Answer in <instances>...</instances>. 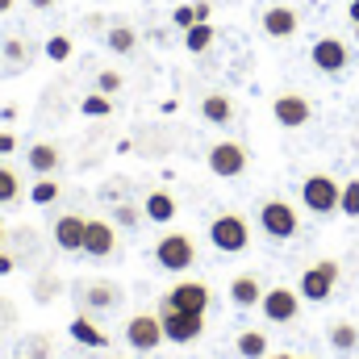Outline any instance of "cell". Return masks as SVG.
Segmentation results:
<instances>
[{"mask_svg": "<svg viewBox=\"0 0 359 359\" xmlns=\"http://www.w3.org/2000/svg\"><path fill=\"white\" fill-rule=\"evenodd\" d=\"M29 201H34V205H50V201H59V180L42 176L34 188H29Z\"/></svg>", "mask_w": 359, "mask_h": 359, "instance_id": "obj_29", "label": "cell"}, {"mask_svg": "<svg viewBox=\"0 0 359 359\" xmlns=\"http://www.w3.org/2000/svg\"><path fill=\"white\" fill-rule=\"evenodd\" d=\"M42 50H46L50 63H67V59H72V38H67V34H55V38H46Z\"/></svg>", "mask_w": 359, "mask_h": 359, "instance_id": "obj_28", "label": "cell"}, {"mask_svg": "<svg viewBox=\"0 0 359 359\" xmlns=\"http://www.w3.org/2000/svg\"><path fill=\"white\" fill-rule=\"evenodd\" d=\"M184 46H188V55H205L213 46V25L209 21H196L192 29H184Z\"/></svg>", "mask_w": 359, "mask_h": 359, "instance_id": "obj_23", "label": "cell"}, {"mask_svg": "<svg viewBox=\"0 0 359 359\" xmlns=\"http://www.w3.org/2000/svg\"><path fill=\"white\" fill-rule=\"evenodd\" d=\"M238 355L243 359H264L268 355V334H264V330H243V334H238Z\"/></svg>", "mask_w": 359, "mask_h": 359, "instance_id": "obj_24", "label": "cell"}, {"mask_svg": "<svg viewBox=\"0 0 359 359\" xmlns=\"http://www.w3.org/2000/svg\"><path fill=\"white\" fill-rule=\"evenodd\" d=\"M142 217H147V213H142L138 205H117V209H113V222H117V226H130V230H134Z\"/></svg>", "mask_w": 359, "mask_h": 359, "instance_id": "obj_32", "label": "cell"}, {"mask_svg": "<svg viewBox=\"0 0 359 359\" xmlns=\"http://www.w3.org/2000/svg\"><path fill=\"white\" fill-rule=\"evenodd\" d=\"M347 17H351V21L359 25V0H351V4H347Z\"/></svg>", "mask_w": 359, "mask_h": 359, "instance_id": "obj_38", "label": "cell"}, {"mask_svg": "<svg viewBox=\"0 0 359 359\" xmlns=\"http://www.w3.org/2000/svg\"><path fill=\"white\" fill-rule=\"evenodd\" d=\"M271 117H276V126H284V130H301V126L313 117V104H309V96H301V92H280V96L271 100Z\"/></svg>", "mask_w": 359, "mask_h": 359, "instance_id": "obj_9", "label": "cell"}, {"mask_svg": "<svg viewBox=\"0 0 359 359\" xmlns=\"http://www.w3.org/2000/svg\"><path fill=\"white\" fill-rule=\"evenodd\" d=\"M339 196H343V184L334 176H326V172H313V176H305V184H301V205L309 213H318V217L339 213Z\"/></svg>", "mask_w": 359, "mask_h": 359, "instance_id": "obj_2", "label": "cell"}, {"mask_svg": "<svg viewBox=\"0 0 359 359\" xmlns=\"http://www.w3.org/2000/svg\"><path fill=\"white\" fill-rule=\"evenodd\" d=\"M113 251H117L113 222H104V217H88V226H84V255H92V259H109Z\"/></svg>", "mask_w": 359, "mask_h": 359, "instance_id": "obj_13", "label": "cell"}, {"mask_svg": "<svg viewBox=\"0 0 359 359\" xmlns=\"http://www.w3.org/2000/svg\"><path fill=\"white\" fill-rule=\"evenodd\" d=\"M117 301H121V292H117L109 280H96V284L84 288V305H88V309H113Z\"/></svg>", "mask_w": 359, "mask_h": 359, "instance_id": "obj_21", "label": "cell"}, {"mask_svg": "<svg viewBox=\"0 0 359 359\" xmlns=\"http://www.w3.org/2000/svg\"><path fill=\"white\" fill-rule=\"evenodd\" d=\"M309 59H313V67H318V72L339 76V72H347L351 50H347V42H339V38H318V42H313V50H309Z\"/></svg>", "mask_w": 359, "mask_h": 359, "instance_id": "obj_12", "label": "cell"}, {"mask_svg": "<svg viewBox=\"0 0 359 359\" xmlns=\"http://www.w3.org/2000/svg\"><path fill=\"white\" fill-rule=\"evenodd\" d=\"M209 243L222 251V255H243L251 247V226L243 213H217L209 222Z\"/></svg>", "mask_w": 359, "mask_h": 359, "instance_id": "obj_1", "label": "cell"}, {"mask_svg": "<svg viewBox=\"0 0 359 359\" xmlns=\"http://www.w3.org/2000/svg\"><path fill=\"white\" fill-rule=\"evenodd\" d=\"M201 117H205L209 126H230V117H234V100L222 96V92H209V96L201 100Z\"/></svg>", "mask_w": 359, "mask_h": 359, "instance_id": "obj_19", "label": "cell"}, {"mask_svg": "<svg viewBox=\"0 0 359 359\" xmlns=\"http://www.w3.org/2000/svg\"><path fill=\"white\" fill-rule=\"evenodd\" d=\"M209 301H213V292H209V284H201V280H180L176 288L163 297V305L184 309V313H205Z\"/></svg>", "mask_w": 359, "mask_h": 359, "instance_id": "obj_10", "label": "cell"}, {"mask_svg": "<svg viewBox=\"0 0 359 359\" xmlns=\"http://www.w3.org/2000/svg\"><path fill=\"white\" fill-rule=\"evenodd\" d=\"M330 347H334V351H355L359 330L351 326V322H334V326H330Z\"/></svg>", "mask_w": 359, "mask_h": 359, "instance_id": "obj_25", "label": "cell"}, {"mask_svg": "<svg viewBox=\"0 0 359 359\" xmlns=\"http://www.w3.org/2000/svg\"><path fill=\"white\" fill-rule=\"evenodd\" d=\"M142 213H147V222H159V226H163V222L176 217V196H172L168 188H155V192L142 201Z\"/></svg>", "mask_w": 359, "mask_h": 359, "instance_id": "obj_18", "label": "cell"}, {"mask_svg": "<svg viewBox=\"0 0 359 359\" xmlns=\"http://www.w3.org/2000/svg\"><path fill=\"white\" fill-rule=\"evenodd\" d=\"M80 113H84V117H109V113H113V96H104V92H88V96L80 100Z\"/></svg>", "mask_w": 359, "mask_h": 359, "instance_id": "obj_26", "label": "cell"}, {"mask_svg": "<svg viewBox=\"0 0 359 359\" xmlns=\"http://www.w3.org/2000/svg\"><path fill=\"white\" fill-rule=\"evenodd\" d=\"M230 301H234L238 309H255V305L264 301V284H259V276H251V271L234 276V280H230Z\"/></svg>", "mask_w": 359, "mask_h": 359, "instance_id": "obj_16", "label": "cell"}, {"mask_svg": "<svg viewBox=\"0 0 359 359\" xmlns=\"http://www.w3.org/2000/svg\"><path fill=\"white\" fill-rule=\"evenodd\" d=\"M13 268H17V264H13V255H4V251H0V276H8Z\"/></svg>", "mask_w": 359, "mask_h": 359, "instance_id": "obj_37", "label": "cell"}, {"mask_svg": "<svg viewBox=\"0 0 359 359\" xmlns=\"http://www.w3.org/2000/svg\"><path fill=\"white\" fill-rule=\"evenodd\" d=\"M84 226H88V217H80V213L55 217V247L67 255H84Z\"/></svg>", "mask_w": 359, "mask_h": 359, "instance_id": "obj_14", "label": "cell"}, {"mask_svg": "<svg viewBox=\"0 0 359 359\" xmlns=\"http://www.w3.org/2000/svg\"><path fill=\"white\" fill-rule=\"evenodd\" d=\"M297 25H301V17H297V8H288V4H271L268 13H264V34H268V38H292Z\"/></svg>", "mask_w": 359, "mask_h": 359, "instance_id": "obj_15", "label": "cell"}, {"mask_svg": "<svg viewBox=\"0 0 359 359\" xmlns=\"http://www.w3.org/2000/svg\"><path fill=\"white\" fill-rule=\"evenodd\" d=\"M0 50H4V59H8V63H21V59H25V42H21V38H4V46H0Z\"/></svg>", "mask_w": 359, "mask_h": 359, "instance_id": "obj_34", "label": "cell"}, {"mask_svg": "<svg viewBox=\"0 0 359 359\" xmlns=\"http://www.w3.org/2000/svg\"><path fill=\"white\" fill-rule=\"evenodd\" d=\"M17 196H21V176L0 163V205H13Z\"/></svg>", "mask_w": 359, "mask_h": 359, "instance_id": "obj_27", "label": "cell"}, {"mask_svg": "<svg viewBox=\"0 0 359 359\" xmlns=\"http://www.w3.org/2000/svg\"><path fill=\"white\" fill-rule=\"evenodd\" d=\"M25 159H29V172H38V176H55L59 163H63V155H59L55 142H34Z\"/></svg>", "mask_w": 359, "mask_h": 359, "instance_id": "obj_17", "label": "cell"}, {"mask_svg": "<svg viewBox=\"0 0 359 359\" xmlns=\"http://www.w3.org/2000/svg\"><path fill=\"white\" fill-rule=\"evenodd\" d=\"M13 4H17V0H0V13H8V8H13Z\"/></svg>", "mask_w": 359, "mask_h": 359, "instance_id": "obj_40", "label": "cell"}, {"mask_svg": "<svg viewBox=\"0 0 359 359\" xmlns=\"http://www.w3.org/2000/svg\"><path fill=\"white\" fill-rule=\"evenodd\" d=\"M104 46H109L113 55H130V50L138 46V29H134V25H109Z\"/></svg>", "mask_w": 359, "mask_h": 359, "instance_id": "obj_22", "label": "cell"}, {"mask_svg": "<svg viewBox=\"0 0 359 359\" xmlns=\"http://www.w3.org/2000/svg\"><path fill=\"white\" fill-rule=\"evenodd\" d=\"M339 264L334 259H318L313 268H305V276H301V284H297V292H301V301H326L330 292H334V284H339Z\"/></svg>", "mask_w": 359, "mask_h": 359, "instance_id": "obj_6", "label": "cell"}, {"mask_svg": "<svg viewBox=\"0 0 359 359\" xmlns=\"http://www.w3.org/2000/svg\"><path fill=\"white\" fill-rule=\"evenodd\" d=\"M247 163H251V155H247V147L234 142V138L209 147V172H213L217 180H238L243 172H247Z\"/></svg>", "mask_w": 359, "mask_h": 359, "instance_id": "obj_4", "label": "cell"}, {"mask_svg": "<svg viewBox=\"0 0 359 359\" xmlns=\"http://www.w3.org/2000/svg\"><path fill=\"white\" fill-rule=\"evenodd\" d=\"M0 243H4V217H0Z\"/></svg>", "mask_w": 359, "mask_h": 359, "instance_id": "obj_42", "label": "cell"}, {"mask_svg": "<svg viewBox=\"0 0 359 359\" xmlns=\"http://www.w3.org/2000/svg\"><path fill=\"white\" fill-rule=\"evenodd\" d=\"M172 25H176V29H192V25H196V13H192V4H180L176 13H172Z\"/></svg>", "mask_w": 359, "mask_h": 359, "instance_id": "obj_33", "label": "cell"}, {"mask_svg": "<svg viewBox=\"0 0 359 359\" xmlns=\"http://www.w3.org/2000/svg\"><path fill=\"white\" fill-rule=\"evenodd\" d=\"M121 84H126V80H121V72H113V67H104V72L96 76V92H104V96H117Z\"/></svg>", "mask_w": 359, "mask_h": 359, "instance_id": "obj_31", "label": "cell"}, {"mask_svg": "<svg viewBox=\"0 0 359 359\" xmlns=\"http://www.w3.org/2000/svg\"><path fill=\"white\" fill-rule=\"evenodd\" d=\"M55 0H29V8H50Z\"/></svg>", "mask_w": 359, "mask_h": 359, "instance_id": "obj_39", "label": "cell"}, {"mask_svg": "<svg viewBox=\"0 0 359 359\" xmlns=\"http://www.w3.org/2000/svg\"><path fill=\"white\" fill-rule=\"evenodd\" d=\"M355 38H359V25H355Z\"/></svg>", "mask_w": 359, "mask_h": 359, "instance_id": "obj_43", "label": "cell"}, {"mask_svg": "<svg viewBox=\"0 0 359 359\" xmlns=\"http://www.w3.org/2000/svg\"><path fill=\"white\" fill-rule=\"evenodd\" d=\"M259 305H264V318H268V322L288 326V322H297V313H301V292H292V288H268Z\"/></svg>", "mask_w": 359, "mask_h": 359, "instance_id": "obj_11", "label": "cell"}, {"mask_svg": "<svg viewBox=\"0 0 359 359\" xmlns=\"http://www.w3.org/2000/svg\"><path fill=\"white\" fill-rule=\"evenodd\" d=\"M259 226H264L268 238L284 243V238H297L301 217H297V209H292L288 201H264V209H259Z\"/></svg>", "mask_w": 359, "mask_h": 359, "instance_id": "obj_5", "label": "cell"}, {"mask_svg": "<svg viewBox=\"0 0 359 359\" xmlns=\"http://www.w3.org/2000/svg\"><path fill=\"white\" fill-rule=\"evenodd\" d=\"M126 343H130V351H159L163 347V322H159V313H134L130 322H126Z\"/></svg>", "mask_w": 359, "mask_h": 359, "instance_id": "obj_7", "label": "cell"}, {"mask_svg": "<svg viewBox=\"0 0 359 359\" xmlns=\"http://www.w3.org/2000/svg\"><path fill=\"white\" fill-rule=\"evenodd\" d=\"M339 213H347V217H359V180H347V184H343V196H339Z\"/></svg>", "mask_w": 359, "mask_h": 359, "instance_id": "obj_30", "label": "cell"}, {"mask_svg": "<svg viewBox=\"0 0 359 359\" xmlns=\"http://www.w3.org/2000/svg\"><path fill=\"white\" fill-rule=\"evenodd\" d=\"M13 151H17V138H13V134H4V130H0V155H13Z\"/></svg>", "mask_w": 359, "mask_h": 359, "instance_id": "obj_36", "label": "cell"}, {"mask_svg": "<svg viewBox=\"0 0 359 359\" xmlns=\"http://www.w3.org/2000/svg\"><path fill=\"white\" fill-rule=\"evenodd\" d=\"M264 359H297V355H264Z\"/></svg>", "mask_w": 359, "mask_h": 359, "instance_id": "obj_41", "label": "cell"}, {"mask_svg": "<svg viewBox=\"0 0 359 359\" xmlns=\"http://www.w3.org/2000/svg\"><path fill=\"white\" fill-rule=\"evenodd\" d=\"M159 322H163V339L168 343H196L205 334V313H184V309H172V305H159Z\"/></svg>", "mask_w": 359, "mask_h": 359, "instance_id": "obj_3", "label": "cell"}, {"mask_svg": "<svg viewBox=\"0 0 359 359\" xmlns=\"http://www.w3.org/2000/svg\"><path fill=\"white\" fill-rule=\"evenodd\" d=\"M67 334H72L76 343H84V347H96V351H100V347H109V334H104V330H100L92 318H84V313H80V318L67 326Z\"/></svg>", "mask_w": 359, "mask_h": 359, "instance_id": "obj_20", "label": "cell"}, {"mask_svg": "<svg viewBox=\"0 0 359 359\" xmlns=\"http://www.w3.org/2000/svg\"><path fill=\"white\" fill-rule=\"evenodd\" d=\"M155 259H159L163 271H188L192 259H196V247H192L188 234H163V238L155 243Z\"/></svg>", "mask_w": 359, "mask_h": 359, "instance_id": "obj_8", "label": "cell"}, {"mask_svg": "<svg viewBox=\"0 0 359 359\" xmlns=\"http://www.w3.org/2000/svg\"><path fill=\"white\" fill-rule=\"evenodd\" d=\"M192 13H196V21H209V17H213V4H209V0H196Z\"/></svg>", "mask_w": 359, "mask_h": 359, "instance_id": "obj_35", "label": "cell"}]
</instances>
